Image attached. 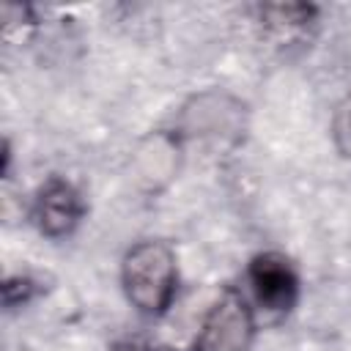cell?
I'll list each match as a JSON object with an SVG mask.
<instances>
[{
    "instance_id": "cell-5",
    "label": "cell",
    "mask_w": 351,
    "mask_h": 351,
    "mask_svg": "<svg viewBox=\"0 0 351 351\" xmlns=\"http://www.w3.org/2000/svg\"><path fill=\"white\" fill-rule=\"evenodd\" d=\"M318 8L310 3H269L258 5V22L277 44L299 41L315 25Z\"/></svg>"
},
{
    "instance_id": "cell-2",
    "label": "cell",
    "mask_w": 351,
    "mask_h": 351,
    "mask_svg": "<svg viewBox=\"0 0 351 351\" xmlns=\"http://www.w3.org/2000/svg\"><path fill=\"white\" fill-rule=\"evenodd\" d=\"M255 337V313L244 293L233 285L222 288L217 302L208 307L192 351H247Z\"/></svg>"
},
{
    "instance_id": "cell-8",
    "label": "cell",
    "mask_w": 351,
    "mask_h": 351,
    "mask_svg": "<svg viewBox=\"0 0 351 351\" xmlns=\"http://www.w3.org/2000/svg\"><path fill=\"white\" fill-rule=\"evenodd\" d=\"M112 351H156V348L143 337H123L112 346Z\"/></svg>"
},
{
    "instance_id": "cell-1",
    "label": "cell",
    "mask_w": 351,
    "mask_h": 351,
    "mask_svg": "<svg viewBox=\"0 0 351 351\" xmlns=\"http://www.w3.org/2000/svg\"><path fill=\"white\" fill-rule=\"evenodd\" d=\"M176 282V252L167 241L145 239L126 250L121 263V285L134 310L143 315H162L173 304Z\"/></svg>"
},
{
    "instance_id": "cell-3",
    "label": "cell",
    "mask_w": 351,
    "mask_h": 351,
    "mask_svg": "<svg viewBox=\"0 0 351 351\" xmlns=\"http://www.w3.org/2000/svg\"><path fill=\"white\" fill-rule=\"evenodd\" d=\"M247 282L255 296V304L269 318H282L296 304L299 277L282 252H258L250 261Z\"/></svg>"
},
{
    "instance_id": "cell-4",
    "label": "cell",
    "mask_w": 351,
    "mask_h": 351,
    "mask_svg": "<svg viewBox=\"0 0 351 351\" xmlns=\"http://www.w3.org/2000/svg\"><path fill=\"white\" fill-rule=\"evenodd\" d=\"M33 222L36 228L49 236V239H63L69 236L82 214H85V203L80 197V192L63 181V178H49L38 186L36 197H33Z\"/></svg>"
},
{
    "instance_id": "cell-7",
    "label": "cell",
    "mask_w": 351,
    "mask_h": 351,
    "mask_svg": "<svg viewBox=\"0 0 351 351\" xmlns=\"http://www.w3.org/2000/svg\"><path fill=\"white\" fill-rule=\"evenodd\" d=\"M36 293H38V280H33L30 274H14V277H5V282H3L5 307H19V304L30 302Z\"/></svg>"
},
{
    "instance_id": "cell-6",
    "label": "cell",
    "mask_w": 351,
    "mask_h": 351,
    "mask_svg": "<svg viewBox=\"0 0 351 351\" xmlns=\"http://www.w3.org/2000/svg\"><path fill=\"white\" fill-rule=\"evenodd\" d=\"M332 140L337 145V151L351 159V93L343 96V101L337 104L335 115H332Z\"/></svg>"
}]
</instances>
